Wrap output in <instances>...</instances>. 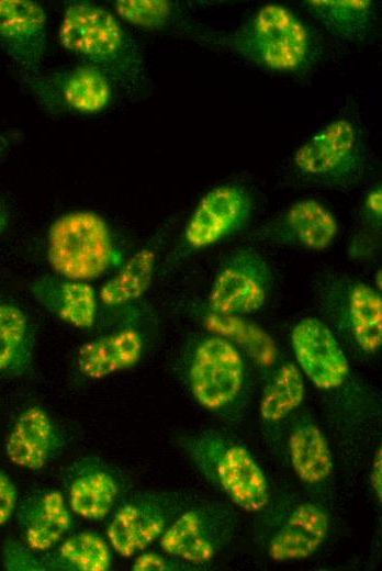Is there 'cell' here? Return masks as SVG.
<instances>
[{
  "label": "cell",
  "mask_w": 382,
  "mask_h": 571,
  "mask_svg": "<svg viewBox=\"0 0 382 571\" xmlns=\"http://www.w3.org/2000/svg\"><path fill=\"white\" fill-rule=\"evenodd\" d=\"M47 18L32 0H0V45L30 79L37 77L46 48Z\"/></svg>",
  "instance_id": "cell-9"
},
{
  "label": "cell",
  "mask_w": 382,
  "mask_h": 571,
  "mask_svg": "<svg viewBox=\"0 0 382 571\" xmlns=\"http://www.w3.org/2000/svg\"><path fill=\"white\" fill-rule=\"evenodd\" d=\"M229 52L261 69L301 74L319 55L313 29L291 8L267 3L222 38Z\"/></svg>",
  "instance_id": "cell-1"
},
{
  "label": "cell",
  "mask_w": 382,
  "mask_h": 571,
  "mask_svg": "<svg viewBox=\"0 0 382 571\" xmlns=\"http://www.w3.org/2000/svg\"><path fill=\"white\" fill-rule=\"evenodd\" d=\"M329 528L327 513L316 504L297 505L272 537L269 556L276 561L311 557L323 545Z\"/></svg>",
  "instance_id": "cell-17"
},
{
  "label": "cell",
  "mask_w": 382,
  "mask_h": 571,
  "mask_svg": "<svg viewBox=\"0 0 382 571\" xmlns=\"http://www.w3.org/2000/svg\"><path fill=\"white\" fill-rule=\"evenodd\" d=\"M143 349L141 333L125 327L85 343L78 350L76 366L83 377L99 380L137 365Z\"/></svg>",
  "instance_id": "cell-16"
},
{
  "label": "cell",
  "mask_w": 382,
  "mask_h": 571,
  "mask_svg": "<svg viewBox=\"0 0 382 571\" xmlns=\"http://www.w3.org/2000/svg\"><path fill=\"white\" fill-rule=\"evenodd\" d=\"M25 545L7 542L2 550V562L8 570H44L43 557Z\"/></svg>",
  "instance_id": "cell-30"
},
{
  "label": "cell",
  "mask_w": 382,
  "mask_h": 571,
  "mask_svg": "<svg viewBox=\"0 0 382 571\" xmlns=\"http://www.w3.org/2000/svg\"><path fill=\"white\" fill-rule=\"evenodd\" d=\"M18 503V492L11 479L0 470V526L8 523Z\"/></svg>",
  "instance_id": "cell-31"
},
{
  "label": "cell",
  "mask_w": 382,
  "mask_h": 571,
  "mask_svg": "<svg viewBox=\"0 0 382 571\" xmlns=\"http://www.w3.org/2000/svg\"><path fill=\"white\" fill-rule=\"evenodd\" d=\"M47 260L56 276L91 281L117 260L106 221L92 211H72L57 217L48 228Z\"/></svg>",
  "instance_id": "cell-3"
},
{
  "label": "cell",
  "mask_w": 382,
  "mask_h": 571,
  "mask_svg": "<svg viewBox=\"0 0 382 571\" xmlns=\"http://www.w3.org/2000/svg\"><path fill=\"white\" fill-rule=\"evenodd\" d=\"M271 273L263 258L251 249L229 257L216 275L209 294L211 312L244 316L258 311L266 302Z\"/></svg>",
  "instance_id": "cell-6"
},
{
  "label": "cell",
  "mask_w": 382,
  "mask_h": 571,
  "mask_svg": "<svg viewBox=\"0 0 382 571\" xmlns=\"http://www.w3.org/2000/svg\"><path fill=\"white\" fill-rule=\"evenodd\" d=\"M289 456L297 478L308 484L325 481L333 470V458L322 430L312 423L296 426L289 437Z\"/></svg>",
  "instance_id": "cell-22"
},
{
  "label": "cell",
  "mask_w": 382,
  "mask_h": 571,
  "mask_svg": "<svg viewBox=\"0 0 382 571\" xmlns=\"http://www.w3.org/2000/svg\"><path fill=\"white\" fill-rule=\"evenodd\" d=\"M347 314L353 339L366 352L377 351L382 343V299L364 282L355 283L347 295Z\"/></svg>",
  "instance_id": "cell-27"
},
{
  "label": "cell",
  "mask_w": 382,
  "mask_h": 571,
  "mask_svg": "<svg viewBox=\"0 0 382 571\" xmlns=\"http://www.w3.org/2000/svg\"><path fill=\"white\" fill-rule=\"evenodd\" d=\"M16 522L23 544L34 552L53 549L69 531L72 517L67 500L58 490H43L24 499Z\"/></svg>",
  "instance_id": "cell-12"
},
{
  "label": "cell",
  "mask_w": 382,
  "mask_h": 571,
  "mask_svg": "<svg viewBox=\"0 0 382 571\" xmlns=\"http://www.w3.org/2000/svg\"><path fill=\"white\" fill-rule=\"evenodd\" d=\"M191 449L199 463L213 464L215 479L235 505L250 513L259 512L267 505L269 484L266 474L245 447L232 444L221 449H210L202 440L193 444Z\"/></svg>",
  "instance_id": "cell-7"
},
{
  "label": "cell",
  "mask_w": 382,
  "mask_h": 571,
  "mask_svg": "<svg viewBox=\"0 0 382 571\" xmlns=\"http://www.w3.org/2000/svg\"><path fill=\"white\" fill-rule=\"evenodd\" d=\"M114 10L122 21L146 30H161L175 15V4L167 0H117Z\"/></svg>",
  "instance_id": "cell-29"
},
{
  "label": "cell",
  "mask_w": 382,
  "mask_h": 571,
  "mask_svg": "<svg viewBox=\"0 0 382 571\" xmlns=\"http://www.w3.org/2000/svg\"><path fill=\"white\" fill-rule=\"evenodd\" d=\"M302 5L333 36L348 43L366 41L378 19L371 0H307Z\"/></svg>",
  "instance_id": "cell-20"
},
{
  "label": "cell",
  "mask_w": 382,
  "mask_h": 571,
  "mask_svg": "<svg viewBox=\"0 0 382 571\" xmlns=\"http://www.w3.org/2000/svg\"><path fill=\"white\" fill-rule=\"evenodd\" d=\"M170 517L169 505L158 499H132L112 515L106 527L108 541L120 556L134 557L159 539Z\"/></svg>",
  "instance_id": "cell-11"
},
{
  "label": "cell",
  "mask_w": 382,
  "mask_h": 571,
  "mask_svg": "<svg viewBox=\"0 0 382 571\" xmlns=\"http://www.w3.org/2000/svg\"><path fill=\"white\" fill-rule=\"evenodd\" d=\"M63 438L53 418L40 406H30L16 417L5 441V454L14 466L40 470L59 452Z\"/></svg>",
  "instance_id": "cell-13"
},
{
  "label": "cell",
  "mask_w": 382,
  "mask_h": 571,
  "mask_svg": "<svg viewBox=\"0 0 382 571\" xmlns=\"http://www.w3.org/2000/svg\"><path fill=\"white\" fill-rule=\"evenodd\" d=\"M375 284L377 287L381 288V270H379L375 275Z\"/></svg>",
  "instance_id": "cell-36"
},
{
  "label": "cell",
  "mask_w": 382,
  "mask_h": 571,
  "mask_svg": "<svg viewBox=\"0 0 382 571\" xmlns=\"http://www.w3.org/2000/svg\"><path fill=\"white\" fill-rule=\"evenodd\" d=\"M292 160L296 171L307 179L342 186L363 172L366 149L358 126L339 117L311 135Z\"/></svg>",
  "instance_id": "cell-4"
},
{
  "label": "cell",
  "mask_w": 382,
  "mask_h": 571,
  "mask_svg": "<svg viewBox=\"0 0 382 571\" xmlns=\"http://www.w3.org/2000/svg\"><path fill=\"white\" fill-rule=\"evenodd\" d=\"M161 550L191 564L210 562L220 544V527L206 508H191L173 519L159 537Z\"/></svg>",
  "instance_id": "cell-14"
},
{
  "label": "cell",
  "mask_w": 382,
  "mask_h": 571,
  "mask_svg": "<svg viewBox=\"0 0 382 571\" xmlns=\"http://www.w3.org/2000/svg\"><path fill=\"white\" fill-rule=\"evenodd\" d=\"M203 324L212 334L239 345L258 366L268 368L276 362L278 349L272 337L244 316L210 312Z\"/></svg>",
  "instance_id": "cell-23"
},
{
  "label": "cell",
  "mask_w": 382,
  "mask_h": 571,
  "mask_svg": "<svg viewBox=\"0 0 382 571\" xmlns=\"http://www.w3.org/2000/svg\"><path fill=\"white\" fill-rule=\"evenodd\" d=\"M304 395L302 371L295 363H284L263 391L259 403L261 418L269 423L282 421L302 404Z\"/></svg>",
  "instance_id": "cell-28"
},
{
  "label": "cell",
  "mask_w": 382,
  "mask_h": 571,
  "mask_svg": "<svg viewBox=\"0 0 382 571\" xmlns=\"http://www.w3.org/2000/svg\"><path fill=\"white\" fill-rule=\"evenodd\" d=\"M370 484L375 495L381 501L382 496V451L379 448L375 452L370 472Z\"/></svg>",
  "instance_id": "cell-34"
},
{
  "label": "cell",
  "mask_w": 382,
  "mask_h": 571,
  "mask_svg": "<svg viewBox=\"0 0 382 571\" xmlns=\"http://www.w3.org/2000/svg\"><path fill=\"white\" fill-rule=\"evenodd\" d=\"M177 563L156 552H139L135 556L132 569L135 571L175 570Z\"/></svg>",
  "instance_id": "cell-32"
},
{
  "label": "cell",
  "mask_w": 382,
  "mask_h": 571,
  "mask_svg": "<svg viewBox=\"0 0 382 571\" xmlns=\"http://www.w3.org/2000/svg\"><path fill=\"white\" fill-rule=\"evenodd\" d=\"M338 233V223L333 212L315 199L293 203L269 227L268 234L294 243L306 249L328 248Z\"/></svg>",
  "instance_id": "cell-18"
},
{
  "label": "cell",
  "mask_w": 382,
  "mask_h": 571,
  "mask_svg": "<svg viewBox=\"0 0 382 571\" xmlns=\"http://www.w3.org/2000/svg\"><path fill=\"white\" fill-rule=\"evenodd\" d=\"M60 96L64 103L76 112L98 113L111 102V79L101 69L83 64L63 77Z\"/></svg>",
  "instance_id": "cell-26"
},
{
  "label": "cell",
  "mask_w": 382,
  "mask_h": 571,
  "mask_svg": "<svg viewBox=\"0 0 382 571\" xmlns=\"http://www.w3.org/2000/svg\"><path fill=\"white\" fill-rule=\"evenodd\" d=\"M251 199L240 187L221 184L207 191L191 213L183 232L192 249L210 247L240 231L251 214Z\"/></svg>",
  "instance_id": "cell-8"
},
{
  "label": "cell",
  "mask_w": 382,
  "mask_h": 571,
  "mask_svg": "<svg viewBox=\"0 0 382 571\" xmlns=\"http://www.w3.org/2000/svg\"><path fill=\"white\" fill-rule=\"evenodd\" d=\"M192 395L204 408L216 411L229 405L244 381V361L234 344L212 336L195 348L188 372Z\"/></svg>",
  "instance_id": "cell-5"
},
{
  "label": "cell",
  "mask_w": 382,
  "mask_h": 571,
  "mask_svg": "<svg viewBox=\"0 0 382 571\" xmlns=\"http://www.w3.org/2000/svg\"><path fill=\"white\" fill-rule=\"evenodd\" d=\"M7 226V214L2 203L0 202V234L4 231Z\"/></svg>",
  "instance_id": "cell-35"
},
{
  "label": "cell",
  "mask_w": 382,
  "mask_h": 571,
  "mask_svg": "<svg viewBox=\"0 0 382 571\" xmlns=\"http://www.w3.org/2000/svg\"><path fill=\"white\" fill-rule=\"evenodd\" d=\"M30 290L34 299L64 323L80 329L94 325L98 316V294L87 281L61 277H40Z\"/></svg>",
  "instance_id": "cell-15"
},
{
  "label": "cell",
  "mask_w": 382,
  "mask_h": 571,
  "mask_svg": "<svg viewBox=\"0 0 382 571\" xmlns=\"http://www.w3.org/2000/svg\"><path fill=\"white\" fill-rule=\"evenodd\" d=\"M120 486L113 473L98 463H85L75 470L67 488V504L72 513L99 520L113 508Z\"/></svg>",
  "instance_id": "cell-19"
},
{
  "label": "cell",
  "mask_w": 382,
  "mask_h": 571,
  "mask_svg": "<svg viewBox=\"0 0 382 571\" xmlns=\"http://www.w3.org/2000/svg\"><path fill=\"white\" fill-rule=\"evenodd\" d=\"M43 557L44 570L106 571L112 563L110 546L99 535L80 531Z\"/></svg>",
  "instance_id": "cell-25"
},
{
  "label": "cell",
  "mask_w": 382,
  "mask_h": 571,
  "mask_svg": "<svg viewBox=\"0 0 382 571\" xmlns=\"http://www.w3.org/2000/svg\"><path fill=\"white\" fill-rule=\"evenodd\" d=\"M34 332L25 312L15 304L0 303V374L21 376L33 359Z\"/></svg>",
  "instance_id": "cell-21"
},
{
  "label": "cell",
  "mask_w": 382,
  "mask_h": 571,
  "mask_svg": "<svg viewBox=\"0 0 382 571\" xmlns=\"http://www.w3.org/2000/svg\"><path fill=\"white\" fill-rule=\"evenodd\" d=\"M363 208L369 221L380 225L382 215V190L380 186L369 190L364 198Z\"/></svg>",
  "instance_id": "cell-33"
},
{
  "label": "cell",
  "mask_w": 382,
  "mask_h": 571,
  "mask_svg": "<svg viewBox=\"0 0 382 571\" xmlns=\"http://www.w3.org/2000/svg\"><path fill=\"white\" fill-rule=\"evenodd\" d=\"M58 41L68 52L101 69L126 89L138 90L145 80L142 52L120 20L88 1L70 2L63 14Z\"/></svg>",
  "instance_id": "cell-2"
},
{
  "label": "cell",
  "mask_w": 382,
  "mask_h": 571,
  "mask_svg": "<svg viewBox=\"0 0 382 571\" xmlns=\"http://www.w3.org/2000/svg\"><path fill=\"white\" fill-rule=\"evenodd\" d=\"M297 367L318 389L340 387L348 377V360L328 326L316 317L301 320L291 333Z\"/></svg>",
  "instance_id": "cell-10"
},
{
  "label": "cell",
  "mask_w": 382,
  "mask_h": 571,
  "mask_svg": "<svg viewBox=\"0 0 382 571\" xmlns=\"http://www.w3.org/2000/svg\"><path fill=\"white\" fill-rule=\"evenodd\" d=\"M155 265L154 249H139L104 282L98 294L99 301L104 306L119 307L137 300L149 288Z\"/></svg>",
  "instance_id": "cell-24"
}]
</instances>
